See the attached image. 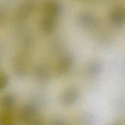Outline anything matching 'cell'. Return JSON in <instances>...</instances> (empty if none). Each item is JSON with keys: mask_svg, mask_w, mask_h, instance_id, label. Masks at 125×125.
<instances>
[{"mask_svg": "<svg viewBox=\"0 0 125 125\" xmlns=\"http://www.w3.org/2000/svg\"><path fill=\"white\" fill-rule=\"evenodd\" d=\"M37 109L32 105H27L22 109L20 112V118L23 122L29 123L36 115Z\"/></svg>", "mask_w": 125, "mask_h": 125, "instance_id": "cell-4", "label": "cell"}, {"mask_svg": "<svg viewBox=\"0 0 125 125\" xmlns=\"http://www.w3.org/2000/svg\"><path fill=\"white\" fill-rule=\"evenodd\" d=\"M79 97V92L76 88H68L63 92L61 99L62 103L65 106H71L75 103Z\"/></svg>", "mask_w": 125, "mask_h": 125, "instance_id": "cell-1", "label": "cell"}, {"mask_svg": "<svg viewBox=\"0 0 125 125\" xmlns=\"http://www.w3.org/2000/svg\"><path fill=\"white\" fill-rule=\"evenodd\" d=\"M15 102V98L13 95H6L0 99V107L2 111H11Z\"/></svg>", "mask_w": 125, "mask_h": 125, "instance_id": "cell-6", "label": "cell"}, {"mask_svg": "<svg viewBox=\"0 0 125 125\" xmlns=\"http://www.w3.org/2000/svg\"><path fill=\"white\" fill-rule=\"evenodd\" d=\"M73 63V57L70 54L65 55L59 61L56 72L60 75H63L70 70Z\"/></svg>", "mask_w": 125, "mask_h": 125, "instance_id": "cell-2", "label": "cell"}, {"mask_svg": "<svg viewBox=\"0 0 125 125\" xmlns=\"http://www.w3.org/2000/svg\"><path fill=\"white\" fill-rule=\"evenodd\" d=\"M111 23L116 26H121L125 21L124 10L120 7H117L112 11L109 15Z\"/></svg>", "mask_w": 125, "mask_h": 125, "instance_id": "cell-3", "label": "cell"}, {"mask_svg": "<svg viewBox=\"0 0 125 125\" xmlns=\"http://www.w3.org/2000/svg\"><path fill=\"white\" fill-rule=\"evenodd\" d=\"M35 75L39 81H46L49 76L48 69L44 65H40L37 67L35 70Z\"/></svg>", "mask_w": 125, "mask_h": 125, "instance_id": "cell-10", "label": "cell"}, {"mask_svg": "<svg viewBox=\"0 0 125 125\" xmlns=\"http://www.w3.org/2000/svg\"><path fill=\"white\" fill-rule=\"evenodd\" d=\"M61 11V7L58 4L54 2H50L45 8V17L56 19L60 15Z\"/></svg>", "mask_w": 125, "mask_h": 125, "instance_id": "cell-5", "label": "cell"}, {"mask_svg": "<svg viewBox=\"0 0 125 125\" xmlns=\"http://www.w3.org/2000/svg\"><path fill=\"white\" fill-rule=\"evenodd\" d=\"M14 68L15 73L19 76H24L27 72L26 61L22 56H18L16 57L15 62H14Z\"/></svg>", "mask_w": 125, "mask_h": 125, "instance_id": "cell-7", "label": "cell"}, {"mask_svg": "<svg viewBox=\"0 0 125 125\" xmlns=\"http://www.w3.org/2000/svg\"><path fill=\"white\" fill-rule=\"evenodd\" d=\"M79 23L83 27L92 28L94 27L96 23V20L92 15L89 13H83L79 17Z\"/></svg>", "mask_w": 125, "mask_h": 125, "instance_id": "cell-8", "label": "cell"}, {"mask_svg": "<svg viewBox=\"0 0 125 125\" xmlns=\"http://www.w3.org/2000/svg\"><path fill=\"white\" fill-rule=\"evenodd\" d=\"M101 67L98 62H92L90 63L87 68V74L91 78H95L100 74Z\"/></svg>", "mask_w": 125, "mask_h": 125, "instance_id": "cell-11", "label": "cell"}, {"mask_svg": "<svg viewBox=\"0 0 125 125\" xmlns=\"http://www.w3.org/2000/svg\"><path fill=\"white\" fill-rule=\"evenodd\" d=\"M3 18H4L3 15H2V13L0 12V24L2 23V20H3Z\"/></svg>", "mask_w": 125, "mask_h": 125, "instance_id": "cell-14", "label": "cell"}, {"mask_svg": "<svg viewBox=\"0 0 125 125\" xmlns=\"http://www.w3.org/2000/svg\"><path fill=\"white\" fill-rule=\"evenodd\" d=\"M9 83L7 76L3 73L0 72V91L6 87Z\"/></svg>", "mask_w": 125, "mask_h": 125, "instance_id": "cell-13", "label": "cell"}, {"mask_svg": "<svg viewBox=\"0 0 125 125\" xmlns=\"http://www.w3.org/2000/svg\"><path fill=\"white\" fill-rule=\"evenodd\" d=\"M56 26V19L44 17L40 23V27L43 32L47 34L52 32Z\"/></svg>", "mask_w": 125, "mask_h": 125, "instance_id": "cell-9", "label": "cell"}, {"mask_svg": "<svg viewBox=\"0 0 125 125\" xmlns=\"http://www.w3.org/2000/svg\"><path fill=\"white\" fill-rule=\"evenodd\" d=\"M10 112L2 111L0 114V125H13Z\"/></svg>", "mask_w": 125, "mask_h": 125, "instance_id": "cell-12", "label": "cell"}]
</instances>
